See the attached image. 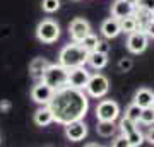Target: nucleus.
Here are the masks:
<instances>
[{
  "mask_svg": "<svg viewBox=\"0 0 154 147\" xmlns=\"http://www.w3.org/2000/svg\"><path fill=\"white\" fill-rule=\"evenodd\" d=\"M139 123H142V125H152L154 123V108L152 106H147V108L140 109Z\"/></svg>",
  "mask_w": 154,
  "mask_h": 147,
  "instance_id": "20",
  "label": "nucleus"
},
{
  "mask_svg": "<svg viewBox=\"0 0 154 147\" xmlns=\"http://www.w3.org/2000/svg\"><path fill=\"white\" fill-rule=\"evenodd\" d=\"M53 121V115H51V109L48 108V104H43V108H39L36 113H34V123L38 127H46Z\"/></svg>",
  "mask_w": 154,
  "mask_h": 147,
  "instance_id": "16",
  "label": "nucleus"
},
{
  "mask_svg": "<svg viewBox=\"0 0 154 147\" xmlns=\"http://www.w3.org/2000/svg\"><path fill=\"white\" fill-rule=\"evenodd\" d=\"M9 109H11V101L2 99V101H0V111H4V113H5V111H9Z\"/></svg>",
  "mask_w": 154,
  "mask_h": 147,
  "instance_id": "31",
  "label": "nucleus"
},
{
  "mask_svg": "<svg viewBox=\"0 0 154 147\" xmlns=\"http://www.w3.org/2000/svg\"><path fill=\"white\" fill-rule=\"evenodd\" d=\"M88 55H89V51H86L81 44L74 41V43L65 44L62 48L60 55H58V63L63 65L65 69H74V67L86 65L88 63Z\"/></svg>",
  "mask_w": 154,
  "mask_h": 147,
  "instance_id": "2",
  "label": "nucleus"
},
{
  "mask_svg": "<svg viewBox=\"0 0 154 147\" xmlns=\"http://www.w3.org/2000/svg\"><path fill=\"white\" fill-rule=\"evenodd\" d=\"M96 43H98V38H96L94 34H91V33H89L82 41H79V44H81L86 51H93V50L96 48Z\"/></svg>",
  "mask_w": 154,
  "mask_h": 147,
  "instance_id": "24",
  "label": "nucleus"
},
{
  "mask_svg": "<svg viewBox=\"0 0 154 147\" xmlns=\"http://www.w3.org/2000/svg\"><path fill=\"white\" fill-rule=\"evenodd\" d=\"M132 60L130 58H120V62H118V69H120L122 72H128L130 69H132Z\"/></svg>",
  "mask_w": 154,
  "mask_h": 147,
  "instance_id": "27",
  "label": "nucleus"
},
{
  "mask_svg": "<svg viewBox=\"0 0 154 147\" xmlns=\"http://www.w3.org/2000/svg\"><path fill=\"white\" fill-rule=\"evenodd\" d=\"M120 115V108L115 101L111 99H105L96 106V118L98 120H108V121H115Z\"/></svg>",
  "mask_w": 154,
  "mask_h": 147,
  "instance_id": "6",
  "label": "nucleus"
},
{
  "mask_svg": "<svg viewBox=\"0 0 154 147\" xmlns=\"http://www.w3.org/2000/svg\"><path fill=\"white\" fill-rule=\"evenodd\" d=\"M135 11V5L128 4L127 0H115L113 5H111V16L116 19H123L127 16H132Z\"/></svg>",
  "mask_w": 154,
  "mask_h": 147,
  "instance_id": "12",
  "label": "nucleus"
},
{
  "mask_svg": "<svg viewBox=\"0 0 154 147\" xmlns=\"http://www.w3.org/2000/svg\"><path fill=\"white\" fill-rule=\"evenodd\" d=\"M152 96H154V93L151 89L142 87V89H139L137 93H135L134 103L137 104V106H140V108H147V106H151V103H152Z\"/></svg>",
  "mask_w": 154,
  "mask_h": 147,
  "instance_id": "17",
  "label": "nucleus"
},
{
  "mask_svg": "<svg viewBox=\"0 0 154 147\" xmlns=\"http://www.w3.org/2000/svg\"><path fill=\"white\" fill-rule=\"evenodd\" d=\"M96 132H98L101 137H111L116 132V125L115 121H108V120H98V127H96Z\"/></svg>",
  "mask_w": 154,
  "mask_h": 147,
  "instance_id": "18",
  "label": "nucleus"
},
{
  "mask_svg": "<svg viewBox=\"0 0 154 147\" xmlns=\"http://www.w3.org/2000/svg\"><path fill=\"white\" fill-rule=\"evenodd\" d=\"M147 41H149V36L144 33V31H134V33H128L127 48H128L130 53L139 55L147 48Z\"/></svg>",
  "mask_w": 154,
  "mask_h": 147,
  "instance_id": "7",
  "label": "nucleus"
},
{
  "mask_svg": "<svg viewBox=\"0 0 154 147\" xmlns=\"http://www.w3.org/2000/svg\"><path fill=\"white\" fill-rule=\"evenodd\" d=\"M101 33H103V36H105L106 39L116 38V36L122 33L120 31V21H118L116 17H110V19L103 21V24H101Z\"/></svg>",
  "mask_w": 154,
  "mask_h": 147,
  "instance_id": "13",
  "label": "nucleus"
},
{
  "mask_svg": "<svg viewBox=\"0 0 154 147\" xmlns=\"http://www.w3.org/2000/svg\"><path fill=\"white\" fill-rule=\"evenodd\" d=\"M151 106H152V108H154V96H152V103H151Z\"/></svg>",
  "mask_w": 154,
  "mask_h": 147,
  "instance_id": "35",
  "label": "nucleus"
},
{
  "mask_svg": "<svg viewBox=\"0 0 154 147\" xmlns=\"http://www.w3.org/2000/svg\"><path fill=\"white\" fill-rule=\"evenodd\" d=\"M96 51H101V53H108V50H110V44L106 43V41H101L98 39V43H96Z\"/></svg>",
  "mask_w": 154,
  "mask_h": 147,
  "instance_id": "28",
  "label": "nucleus"
},
{
  "mask_svg": "<svg viewBox=\"0 0 154 147\" xmlns=\"http://www.w3.org/2000/svg\"><path fill=\"white\" fill-rule=\"evenodd\" d=\"M146 140H147L149 144H152V145H154V127H149L147 133H146Z\"/></svg>",
  "mask_w": 154,
  "mask_h": 147,
  "instance_id": "30",
  "label": "nucleus"
},
{
  "mask_svg": "<svg viewBox=\"0 0 154 147\" xmlns=\"http://www.w3.org/2000/svg\"><path fill=\"white\" fill-rule=\"evenodd\" d=\"M69 33H70V38L72 41H82L89 33H91V26H89V22L86 19H81V17H77L74 21L70 22V26H69Z\"/></svg>",
  "mask_w": 154,
  "mask_h": 147,
  "instance_id": "10",
  "label": "nucleus"
},
{
  "mask_svg": "<svg viewBox=\"0 0 154 147\" xmlns=\"http://www.w3.org/2000/svg\"><path fill=\"white\" fill-rule=\"evenodd\" d=\"M135 128H137V123H135V121L128 120L127 116H123V118H122V121H120V130H122V135H123V137H127L128 133H132Z\"/></svg>",
  "mask_w": 154,
  "mask_h": 147,
  "instance_id": "21",
  "label": "nucleus"
},
{
  "mask_svg": "<svg viewBox=\"0 0 154 147\" xmlns=\"http://www.w3.org/2000/svg\"><path fill=\"white\" fill-rule=\"evenodd\" d=\"M120 21V31L122 33H134V31H137V22H135V17L132 16H127L123 19H118Z\"/></svg>",
  "mask_w": 154,
  "mask_h": 147,
  "instance_id": "19",
  "label": "nucleus"
},
{
  "mask_svg": "<svg viewBox=\"0 0 154 147\" xmlns=\"http://www.w3.org/2000/svg\"><path fill=\"white\" fill-rule=\"evenodd\" d=\"M125 139L128 140V145H130V147H137V145H140V144L144 142V135L140 133V130H139V128H135L132 133H128Z\"/></svg>",
  "mask_w": 154,
  "mask_h": 147,
  "instance_id": "22",
  "label": "nucleus"
},
{
  "mask_svg": "<svg viewBox=\"0 0 154 147\" xmlns=\"http://www.w3.org/2000/svg\"><path fill=\"white\" fill-rule=\"evenodd\" d=\"M60 9V0H43V11L53 14Z\"/></svg>",
  "mask_w": 154,
  "mask_h": 147,
  "instance_id": "25",
  "label": "nucleus"
},
{
  "mask_svg": "<svg viewBox=\"0 0 154 147\" xmlns=\"http://www.w3.org/2000/svg\"><path fill=\"white\" fill-rule=\"evenodd\" d=\"M127 2H128V4H132V5H135V4H137V0H127Z\"/></svg>",
  "mask_w": 154,
  "mask_h": 147,
  "instance_id": "33",
  "label": "nucleus"
},
{
  "mask_svg": "<svg viewBox=\"0 0 154 147\" xmlns=\"http://www.w3.org/2000/svg\"><path fill=\"white\" fill-rule=\"evenodd\" d=\"M48 108L51 109L53 121L65 125L69 121L82 120L89 109V101L82 89H75L67 84L60 89H55Z\"/></svg>",
  "mask_w": 154,
  "mask_h": 147,
  "instance_id": "1",
  "label": "nucleus"
},
{
  "mask_svg": "<svg viewBox=\"0 0 154 147\" xmlns=\"http://www.w3.org/2000/svg\"><path fill=\"white\" fill-rule=\"evenodd\" d=\"M67 75H69V69H65L60 63H53V65L50 63L41 75V82L48 84L53 89H60V87L67 86Z\"/></svg>",
  "mask_w": 154,
  "mask_h": 147,
  "instance_id": "3",
  "label": "nucleus"
},
{
  "mask_svg": "<svg viewBox=\"0 0 154 147\" xmlns=\"http://www.w3.org/2000/svg\"><path fill=\"white\" fill-rule=\"evenodd\" d=\"M140 106H137L135 103H132L128 108H127V111H125V116L128 118V120H132V121H135V123H139V116H140Z\"/></svg>",
  "mask_w": 154,
  "mask_h": 147,
  "instance_id": "23",
  "label": "nucleus"
},
{
  "mask_svg": "<svg viewBox=\"0 0 154 147\" xmlns=\"http://www.w3.org/2000/svg\"><path fill=\"white\" fill-rule=\"evenodd\" d=\"M88 63L93 67L94 70H101V69H105L106 63H108V53H101V51H89L88 55Z\"/></svg>",
  "mask_w": 154,
  "mask_h": 147,
  "instance_id": "14",
  "label": "nucleus"
},
{
  "mask_svg": "<svg viewBox=\"0 0 154 147\" xmlns=\"http://www.w3.org/2000/svg\"><path fill=\"white\" fill-rule=\"evenodd\" d=\"M113 145H115V147H130V145H128V140H127L123 135L118 137L116 140H113Z\"/></svg>",
  "mask_w": 154,
  "mask_h": 147,
  "instance_id": "29",
  "label": "nucleus"
},
{
  "mask_svg": "<svg viewBox=\"0 0 154 147\" xmlns=\"http://www.w3.org/2000/svg\"><path fill=\"white\" fill-rule=\"evenodd\" d=\"M65 135H67V139L72 140V142L84 140L86 135H88V125H86L82 120L69 121V123H65Z\"/></svg>",
  "mask_w": 154,
  "mask_h": 147,
  "instance_id": "9",
  "label": "nucleus"
},
{
  "mask_svg": "<svg viewBox=\"0 0 154 147\" xmlns=\"http://www.w3.org/2000/svg\"><path fill=\"white\" fill-rule=\"evenodd\" d=\"M48 65H50V62L46 60V58H41V57L34 58V60L29 63V74H31V77L41 81V75H43V72L46 70Z\"/></svg>",
  "mask_w": 154,
  "mask_h": 147,
  "instance_id": "15",
  "label": "nucleus"
},
{
  "mask_svg": "<svg viewBox=\"0 0 154 147\" xmlns=\"http://www.w3.org/2000/svg\"><path fill=\"white\" fill-rule=\"evenodd\" d=\"M135 7H140V9H144V11L154 12V0H137Z\"/></svg>",
  "mask_w": 154,
  "mask_h": 147,
  "instance_id": "26",
  "label": "nucleus"
},
{
  "mask_svg": "<svg viewBox=\"0 0 154 147\" xmlns=\"http://www.w3.org/2000/svg\"><path fill=\"white\" fill-rule=\"evenodd\" d=\"M144 33L147 34L149 38H154V22L152 21L147 24V27H146V31H144Z\"/></svg>",
  "mask_w": 154,
  "mask_h": 147,
  "instance_id": "32",
  "label": "nucleus"
},
{
  "mask_svg": "<svg viewBox=\"0 0 154 147\" xmlns=\"http://www.w3.org/2000/svg\"><path fill=\"white\" fill-rule=\"evenodd\" d=\"M36 36L41 43H55L60 36V26L51 19H45L36 27Z\"/></svg>",
  "mask_w": 154,
  "mask_h": 147,
  "instance_id": "4",
  "label": "nucleus"
},
{
  "mask_svg": "<svg viewBox=\"0 0 154 147\" xmlns=\"http://www.w3.org/2000/svg\"><path fill=\"white\" fill-rule=\"evenodd\" d=\"M89 72L84 69V65L81 67H74V69H69V75H67V84L75 89H84L86 84L89 81Z\"/></svg>",
  "mask_w": 154,
  "mask_h": 147,
  "instance_id": "8",
  "label": "nucleus"
},
{
  "mask_svg": "<svg viewBox=\"0 0 154 147\" xmlns=\"http://www.w3.org/2000/svg\"><path fill=\"white\" fill-rule=\"evenodd\" d=\"M151 21L154 22V12H151Z\"/></svg>",
  "mask_w": 154,
  "mask_h": 147,
  "instance_id": "34",
  "label": "nucleus"
},
{
  "mask_svg": "<svg viewBox=\"0 0 154 147\" xmlns=\"http://www.w3.org/2000/svg\"><path fill=\"white\" fill-rule=\"evenodd\" d=\"M86 93H88V96H91V98H103L106 93H108V89H110V82H108V79H106L103 74H94V75L89 77L88 84H86Z\"/></svg>",
  "mask_w": 154,
  "mask_h": 147,
  "instance_id": "5",
  "label": "nucleus"
},
{
  "mask_svg": "<svg viewBox=\"0 0 154 147\" xmlns=\"http://www.w3.org/2000/svg\"><path fill=\"white\" fill-rule=\"evenodd\" d=\"M55 93V89L53 87H50L48 84H45V82H39L36 86L33 87V91H31V98H33L34 103L38 104H48L51 96Z\"/></svg>",
  "mask_w": 154,
  "mask_h": 147,
  "instance_id": "11",
  "label": "nucleus"
}]
</instances>
